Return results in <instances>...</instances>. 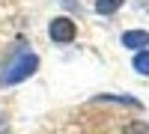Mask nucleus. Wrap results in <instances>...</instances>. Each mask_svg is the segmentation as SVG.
<instances>
[{"label": "nucleus", "instance_id": "f257e3e1", "mask_svg": "<svg viewBox=\"0 0 149 134\" xmlns=\"http://www.w3.org/2000/svg\"><path fill=\"white\" fill-rule=\"evenodd\" d=\"M36 69H39V57L24 51V48H15V54L0 69V83H21L24 78H30Z\"/></svg>", "mask_w": 149, "mask_h": 134}, {"label": "nucleus", "instance_id": "f03ea898", "mask_svg": "<svg viewBox=\"0 0 149 134\" xmlns=\"http://www.w3.org/2000/svg\"><path fill=\"white\" fill-rule=\"evenodd\" d=\"M48 33H51V39L54 42H60V45H69L72 39H74V21L72 18H66V15H60V18H54L51 24H48Z\"/></svg>", "mask_w": 149, "mask_h": 134}, {"label": "nucleus", "instance_id": "7ed1b4c3", "mask_svg": "<svg viewBox=\"0 0 149 134\" xmlns=\"http://www.w3.org/2000/svg\"><path fill=\"white\" fill-rule=\"evenodd\" d=\"M122 45L131 48V51H140V48L149 45V33L146 30H128V33H122Z\"/></svg>", "mask_w": 149, "mask_h": 134}, {"label": "nucleus", "instance_id": "20e7f679", "mask_svg": "<svg viewBox=\"0 0 149 134\" xmlns=\"http://www.w3.org/2000/svg\"><path fill=\"white\" fill-rule=\"evenodd\" d=\"M125 0H95V9L102 12V15H110V12H116Z\"/></svg>", "mask_w": 149, "mask_h": 134}, {"label": "nucleus", "instance_id": "39448f33", "mask_svg": "<svg viewBox=\"0 0 149 134\" xmlns=\"http://www.w3.org/2000/svg\"><path fill=\"white\" fill-rule=\"evenodd\" d=\"M134 69H137L140 75H149V51H137V57H134Z\"/></svg>", "mask_w": 149, "mask_h": 134}, {"label": "nucleus", "instance_id": "423d86ee", "mask_svg": "<svg viewBox=\"0 0 149 134\" xmlns=\"http://www.w3.org/2000/svg\"><path fill=\"white\" fill-rule=\"evenodd\" d=\"M125 134H149V125L146 122H131V125H125Z\"/></svg>", "mask_w": 149, "mask_h": 134}]
</instances>
